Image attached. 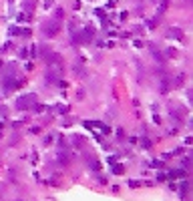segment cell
<instances>
[{
	"label": "cell",
	"instance_id": "1",
	"mask_svg": "<svg viewBox=\"0 0 193 201\" xmlns=\"http://www.w3.org/2000/svg\"><path fill=\"white\" fill-rule=\"evenodd\" d=\"M34 101H36V99H34V97H30V95H26V97H20V99L18 101H16V109H30V105H32V103Z\"/></svg>",
	"mask_w": 193,
	"mask_h": 201
},
{
	"label": "cell",
	"instance_id": "2",
	"mask_svg": "<svg viewBox=\"0 0 193 201\" xmlns=\"http://www.w3.org/2000/svg\"><path fill=\"white\" fill-rule=\"evenodd\" d=\"M58 32V22L57 20H50L48 24H44V34L46 36H54Z\"/></svg>",
	"mask_w": 193,
	"mask_h": 201
},
{
	"label": "cell",
	"instance_id": "3",
	"mask_svg": "<svg viewBox=\"0 0 193 201\" xmlns=\"http://www.w3.org/2000/svg\"><path fill=\"white\" fill-rule=\"evenodd\" d=\"M115 173H117V175L123 173V167H121V165H115Z\"/></svg>",
	"mask_w": 193,
	"mask_h": 201
}]
</instances>
